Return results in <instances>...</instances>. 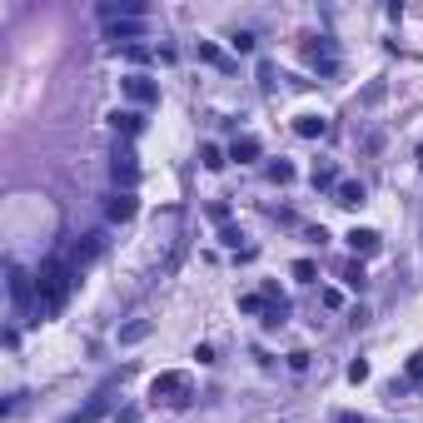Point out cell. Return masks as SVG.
<instances>
[{
  "label": "cell",
  "instance_id": "8992f818",
  "mask_svg": "<svg viewBox=\"0 0 423 423\" xmlns=\"http://www.w3.org/2000/svg\"><path fill=\"white\" fill-rule=\"evenodd\" d=\"M105 413H110V398H105V394H95L80 413H70V418H60V423H95V418H105Z\"/></svg>",
  "mask_w": 423,
  "mask_h": 423
},
{
  "label": "cell",
  "instance_id": "5bb4252c",
  "mask_svg": "<svg viewBox=\"0 0 423 423\" xmlns=\"http://www.w3.org/2000/svg\"><path fill=\"white\" fill-rule=\"evenodd\" d=\"M309 180H314V189H339V170L334 165H314Z\"/></svg>",
  "mask_w": 423,
  "mask_h": 423
},
{
  "label": "cell",
  "instance_id": "ac0fdd59",
  "mask_svg": "<svg viewBox=\"0 0 423 423\" xmlns=\"http://www.w3.org/2000/svg\"><path fill=\"white\" fill-rule=\"evenodd\" d=\"M199 60H209V65H224V55H220V45H209V40H199Z\"/></svg>",
  "mask_w": 423,
  "mask_h": 423
},
{
  "label": "cell",
  "instance_id": "cb8c5ba5",
  "mask_svg": "<svg viewBox=\"0 0 423 423\" xmlns=\"http://www.w3.org/2000/svg\"><path fill=\"white\" fill-rule=\"evenodd\" d=\"M220 239H224V244H229V249H239V239H244V234H239V229H234V224H224V229H220Z\"/></svg>",
  "mask_w": 423,
  "mask_h": 423
},
{
  "label": "cell",
  "instance_id": "7a4b0ae2",
  "mask_svg": "<svg viewBox=\"0 0 423 423\" xmlns=\"http://www.w3.org/2000/svg\"><path fill=\"white\" fill-rule=\"evenodd\" d=\"M189 394H194V379L184 374V368H165V374L149 379V398L154 403H189Z\"/></svg>",
  "mask_w": 423,
  "mask_h": 423
},
{
  "label": "cell",
  "instance_id": "9a60e30c",
  "mask_svg": "<svg viewBox=\"0 0 423 423\" xmlns=\"http://www.w3.org/2000/svg\"><path fill=\"white\" fill-rule=\"evenodd\" d=\"M199 165L204 170H224V149L220 145H199Z\"/></svg>",
  "mask_w": 423,
  "mask_h": 423
},
{
  "label": "cell",
  "instance_id": "5b68a950",
  "mask_svg": "<svg viewBox=\"0 0 423 423\" xmlns=\"http://www.w3.org/2000/svg\"><path fill=\"white\" fill-rule=\"evenodd\" d=\"M105 215H110V224L135 220V194H130V189H115V194H110V204H105Z\"/></svg>",
  "mask_w": 423,
  "mask_h": 423
},
{
  "label": "cell",
  "instance_id": "9c48e42d",
  "mask_svg": "<svg viewBox=\"0 0 423 423\" xmlns=\"http://www.w3.org/2000/svg\"><path fill=\"white\" fill-rule=\"evenodd\" d=\"M229 160H239V165L259 160V140H254V135H239V140L229 145Z\"/></svg>",
  "mask_w": 423,
  "mask_h": 423
},
{
  "label": "cell",
  "instance_id": "6da1fadb",
  "mask_svg": "<svg viewBox=\"0 0 423 423\" xmlns=\"http://www.w3.org/2000/svg\"><path fill=\"white\" fill-rule=\"evenodd\" d=\"M70 279H75V264H60V259H45L40 274H35V289H40V314H55L70 294Z\"/></svg>",
  "mask_w": 423,
  "mask_h": 423
},
{
  "label": "cell",
  "instance_id": "277c9868",
  "mask_svg": "<svg viewBox=\"0 0 423 423\" xmlns=\"http://www.w3.org/2000/svg\"><path fill=\"white\" fill-rule=\"evenodd\" d=\"M125 95H130L135 105H154V100H160V85H154L149 75H130V80H125Z\"/></svg>",
  "mask_w": 423,
  "mask_h": 423
},
{
  "label": "cell",
  "instance_id": "7402d4cb",
  "mask_svg": "<svg viewBox=\"0 0 423 423\" xmlns=\"http://www.w3.org/2000/svg\"><path fill=\"white\" fill-rule=\"evenodd\" d=\"M344 284H349V289H358V284H363V269H358V264H349V269H344Z\"/></svg>",
  "mask_w": 423,
  "mask_h": 423
},
{
  "label": "cell",
  "instance_id": "3957f363",
  "mask_svg": "<svg viewBox=\"0 0 423 423\" xmlns=\"http://www.w3.org/2000/svg\"><path fill=\"white\" fill-rule=\"evenodd\" d=\"M110 175H115V184H120V189H135V180H140V154H135L130 145H120V149H115Z\"/></svg>",
  "mask_w": 423,
  "mask_h": 423
},
{
  "label": "cell",
  "instance_id": "4fadbf2b",
  "mask_svg": "<svg viewBox=\"0 0 423 423\" xmlns=\"http://www.w3.org/2000/svg\"><path fill=\"white\" fill-rule=\"evenodd\" d=\"M149 329H154L149 319H130V324L120 329V344H140V339H149Z\"/></svg>",
  "mask_w": 423,
  "mask_h": 423
},
{
  "label": "cell",
  "instance_id": "e0dca14e",
  "mask_svg": "<svg viewBox=\"0 0 423 423\" xmlns=\"http://www.w3.org/2000/svg\"><path fill=\"white\" fill-rule=\"evenodd\" d=\"M269 180H274V184H289V180H294V165H289V160H274V165H269Z\"/></svg>",
  "mask_w": 423,
  "mask_h": 423
},
{
  "label": "cell",
  "instance_id": "30bf717a",
  "mask_svg": "<svg viewBox=\"0 0 423 423\" xmlns=\"http://www.w3.org/2000/svg\"><path fill=\"white\" fill-rule=\"evenodd\" d=\"M349 249L354 254H379V234L374 229H349Z\"/></svg>",
  "mask_w": 423,
  "mask_h": 423
},
{
  "label": "cell",
  "instance_id": "ba28073f",
  "mask_svg": "<svg viewBox=\"0 0 423 423\" xmlns=\"http://www.w3.org/2000/svg\"><path fill=\"white\" fill-rule=\"evenodd\" d=\"M294 135H304V140H324V135H329V120H324V115H299V120H294Z\"/></svg>",
  "mask_w": 423,
  "mask_h": 423
},
{
  "label": "cell",
  "instance_id": "44dd1931",
  "mask_svg": "<svg viewBox=\"0 0 423 423\" xmlns=\"http://www.w3.org/2000/svg\"><path fill=\"white\" fill-rule=\"evenodd\" d=\"M408 384H423V354L408 358Z\"/></svg>",
  "mask_w": 423,
  "mask_h": 423
},
{
  "label": "cell",
  "instance_id": "7c38bea8",
  "mask_svg": "<svg viewBox=\"0 0 423 423\" xmlns=\"http://www.w3.org/2000/svg\"><path fill=\"white\" fill-rule=\"evenodd\" d=\"M334 194H339V204H349V209H354V204H363V184H358V180H339V189H334Z\"/></svg>",
  "mask_w": 423,
  "mask_h": 423
},
{
  "label": "cell",
  "instance_id": "ffe728a7",
  "mask_svg": "<svg viewBox=\"0 0 423 423\" xmlns=\"http://www.w3.org/2000/svg\"><path fill=\"white\" fill-rule=\"evenodd\" d=\"M363 379H368V363L354 358V363H349V384H363Z\"/></svg>",
  "mask_w": 423,
  "mask_h": 423
},
{
  "label": "cell",
  "instance_id": "2e32d148",
  "mask_svg": "<svg viewBox=\"0 0 423 423\" xmlns=\"http://www.w3.org/2000/svg\"><path fill=\"white\" fill-rule=\"evenodd\" d=\"M299 284H314V279H319V264H314V259H294V269H289Z\"/></svg>",
  "mask_w": 423,
  "mask_h": 423
},
{
  "label": "cell",
  "instance_id": "d4e9b609",
  "mask_svg": "<svg viewBox=\"0 0 423 423\" xmlns=\"http://www.w3.org/2000/svg\"><path fill=\"white\" fill-rule=\"evenodd\" d=\"M339 423H363V418L358 413H339Z\"/></svg>",
  "mask_w": 423,
  "mask_h": 423
},
{
  "label": "cell",
  "instance_id": "52a82bcc",
  "mask_svg": "<svg viewBox=\"0 0 423 423\" xmlns=\"http://www.w3.org/2000/svg\"><path fill=\"white\" fill-rule=\"evenodd\" d=\"M6 274H11V299H15V309H25V304H30V274L20 269V264H11Z\"/></svg>",
  "mask_w": 423,
  "mask_h": 423
},
{
  "label": "cell",
  "instance_id": "d6986e66",
  "mask_svg": "<svg viewBox=\"0 0 423 423\" xmlns=\"http://www.w3.org/2000/svg\"><path fill=\"white\" fill-rule=\"evenodd\" d=\"M110 35H115V40H135V35H140V25H135V20H125V25L115 20V25H110Z\"/></svg>",
  "mask_w": 423,
  "mask_h": 423
},
{
  "label": "cell",
  "instance_id": "8fae6325",
  "mask_svg": "<svg viewBox=\"0 0 423 423\" xmlns=\"http://www.w3.org/2000/svg\"><path fill=\"white\" fill-rule=\"evenodd\" d=\"M140 125H145L140 110H115V130H120V135H140Z\"/></svg>",
  "mask_w": 423,
  "mask_h": 423
},
{
  "label": "cell",
  "instance_id": "603a6c76",
  "mask_svg": "<svg viewBox=\"0 0 423 423\" xmlns=\"http://www.w3.org/2000/svg\"><path fill=\"white\" fill-rule=\"evenodd\" d=\"M289 368H294V374H304V368H309V354H304V349H294V354H289Z\"/></svg>",
  "mask_w": 423,
  "mask_h": 423
}]
</instances>
